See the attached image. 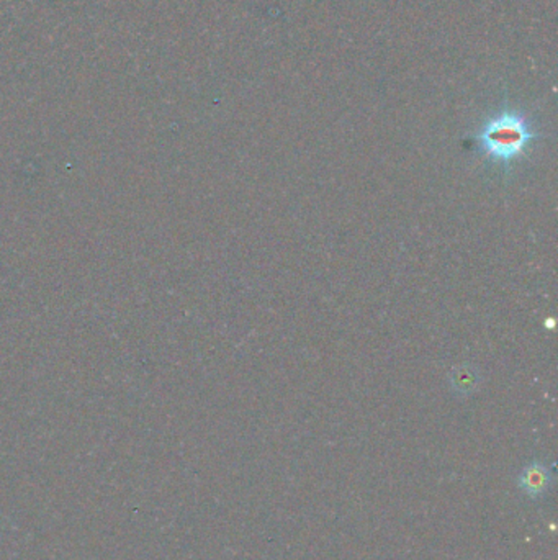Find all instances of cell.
I'll use <instances>...</instances> for the list:
<instances>
[{
  "label": "cell",
  "mask_w": 558,
  "mask_h": 560,
  "mask_svg": "<svg viewBox=\"0 0 558 560\" xmlns=\"http://www.w3.org/2000/svg\"><path fill=\"white\" fill-rule=\"evenodd\" d=\"M540 138L544 136L532 130L526 115L509 107L489 117L473 134L483 156L488 161L499 164L505 174L509 173L511 166L524 158L529 146Z\"/></svg>",
  "instance_id": "1"
},
{
  "label": "cell",
  "mask_w": 558,
  "mask_h": 560,
  "mask_svg": "<svg viewBox=\"0 0 558 560\" xmlns=\"http://www.w3.org/2000/svg\"><path fill=\"white\" fill-rule=\"evenodd\" d=\"M518 482L519 487L524 490L529 497L538 499L548 489V485L552 482V475H550V470L544 464L532 462L530 466L521 472Z\"/></svg>",
  "instance_id": "2"
},
{
  "label": "cell",
  "mask_w": 558,
  "mask_h": 560,
  "mask_svg": "<svg viewBox=\"0 0 558 560\" xmlns=\"http://www.w3.org/2000/svg\"><path fill=\"white\" fill-rule=\"evenodd\" d=\"M450 386L458 395H470L480 386V374L472 366H460L450 374Z\"/></svg>",
  "instance_id": "3"
}]
</instances>
